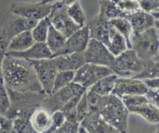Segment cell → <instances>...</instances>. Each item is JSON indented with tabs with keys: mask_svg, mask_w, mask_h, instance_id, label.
Here are the masks:
<instances>
[{
	"mask_svg": "<svg viewBox=\"0 0 159 133\" xmlns=\"http://www.w3.org/2000/svg\"><path fill=\"white\" fill-rule=\"evenodd\" d=\"M2 76L6 89L44 93L34 67L27 59L6 55L2 64Z\"/></svg>",
	"mask_w": 159,
	"mask_h": 133,
	"instance_id": "cell-1",
	"label": "cell"
},
{
	"mask_svg": "<svg viewBox=\"0 0 159 133\" xmlns=\"http://www.w3.org/2000/svg\"><path fill=\"white\" fill-rule=\"evenodd\" d=\"M90 112H97L104 121L120 133H128L130 113L119 97L113 93L101 97L96 107Z\"/></svg>",
	"mask_w": 159,
	"mask_h": 133,
	"instance_id": "cell-2",
	"label": "cell"
},
{
	"mask_svg": "<svg viewBox=\"0 0 159 133\" xmlns=\"http://www.w3.org/2000/svg\"><path fill=\"white\" fill-rule=\"evenodd\" d=\"M9 97V107L5 117L9 120L16 118L30 120L31 115L39 107L47 94L35 92H17L6 89Z\"/></svg>",
	"mask_w": 159,
	"mask_h": 133,
	"instance_id": "cell-3",
	"label": "cell"
},
{
	"mask_svg": "<svg viewBox=\"0 0 159 133\" xmlns=\"http://www.w3.org/2000/svg\"><path fill=\"white\" fill-rule=\"evenodd\" d=\"M131 48L141 60L145 61L159 55V33L153 27L142 33L132 34Z\"/></svg>",
	"mask_w": 159,
	"mask_h": 133,
	"instance_id": "cell-4",
	"label": "cell"
},
{
	"mask_svg": "<svg viewBox=\"0 0 159 133\" xmlns=\"http://www.w3.org/2000/svg\"><path fill=\"white\" fill-rule=\"evenodd\" d=\"M37 22L15 14L9 8L0 10V26L9 41L20 33L31 31Z\"/></svg>",
	"mask_w": 159,
	"mask_h": 133,
	"instance_id": "cell-5",
	"label": "cell"
},
{
	"mask_svg": "<svg viewBox=\"0 0 159 133\" xmlns=\"http://www.w3.org/2000/svg\"><path fill=\"white\" fill-rule=\"evenodd\" d=\"M86 90L78 83L72 82L68 85L47 95L41 101L40 106L51 114L57 111H61L62 107L78 93Z\"/></svg>",
	"mask_w": 159,
	"mask_h": 133,
	"instance_id": "cell-6",
	"label": "cell"
},
{
	"mask_svg": "<svg viewBox=\"0 0 159 133\" xmlns=\"http://www.w3.org/2000/svg\"><path fill=\"white\" fill-rule=\"evenodd\" d=\"M111 74L115 73L108 67L85 62L75 72L73 82L87 90L99 79Z\"/></svg>",
	"mask_w": 159,
	"mask_h": 133,
	"instance_id": "cell-7",
	"label": "cell"
},
{
	"mask_svg": "<svg viewBox=\"0 0 159 133\" xmlns=\"http://www.w3.org/2000/svg\"><path fill=\"white\" fill-rule=\"evenodd\" d=\"M83 54L86 62L108 67L114 73L115 56L104 44L94 39H90Z\"/></svg>",
	"mask_w": 159,
	"mask_h": 133,
	"instance_id": "cell-8",
	"label": "cell"
},
{
	"mask_svg": "<svg viewBox=\"0 0 159 133\" xmlns=\"http://www.w3.org/2000/svg\"><path fill=\"white\" fill-rule=\"evenodd\" d=\"M53 3L43 4L30 2H12L9 9L15 14L28 20H38L48 17L52 9Z\"/></svg>",
	"mask_w": 159,
	"mask_h": 133,
	"instance_id": "cell-9",
	"label": "cell"
},
{
	"mask_svg": "<svg viewBox=\"0 0 159 133\" xmlns=\"http://www.w3.org/2000/svg\"><path fill=\"white\" fill-rule=\"evenodd\" d=\"M48 18L51 24L66 38L81 27L72 21L67 12V7L61 4L59 1L53 3L52 9Z\"/></svg>",
	"mask_w": 159,
	"mask_h": 133,
	"instance_id": "cell-10",
	"label": "cell"
},
{
	"mask_svg": "<svg viewBox=\"0 0 159 133\" xmlns=\"http://www.w3.org/2000/svg\"><path fill=\"white\" fill-rule=\"evenodd\" d=\"M143 66V61L138 58L132 48H128L115 56L114 73L118 76L131 77L140 73Z\"/></svg>",
	"mask_w": 159,
	"mask_h": 133,
	"instance_id": "cell-11",
	"label": "cell"
},
{
	"mask_svg": "<svg viewBox=\"0 0 159 133\" xmlns=\"http://www.w3.org/2000/svg\"><path fill=\"white\" fill-rule=\"evenodd\" d=\"M34 67L37 79L41 86L45 94L49 95L52 93L57 69L51 59L30 61Z\"/></svg>",
	"mask_w": 159,
	"mask_h": 133,
	"instance_id": "cell-12",
	"label": "cell"
},
{
	"mask_svg": "<svg viewBox=\"0 0 159 133\" xmlns=\"http://www.w3.org/2000/svg\"><path fill=\"white\" fill-rule=\"evenodd\" d=\"M90 40L88 25H84L67 37L63 46L53 56L84 52ZM52 56V57H53Z\"/></svg>",
	"mask_w": 159,
	"mask_h": 133,
	"instance_id": "cell-13",
	"label": "cell"
},
{
	"mask_svg": "<svg viewBox=\"0 0 159 133\" xmlns=\"http://www.w3.org/2000/svg\"><path fill=\"white\" fill-rule=\"evenodd\" d=\"M147 90V87L141 79L127 76H118L112 93L121 97L128 95H144Z\"/></svg>",
	"mask_w": 159,
	"mask_h": 133,
	"instance_id": "cell-14",
	"label": "cell"
},
{
	"mask_svg": "<svg viewBox=\"0 0 159 133\" xmlns=\"http://www.w3.org/2000/svg\"><path fill=\"white\" fill-rule=\"evenodd\" d=\"M126 19L131 25L133 34L142 33L153 26L158 29V20H155L151 13L141 9L128 13Z\"/></svg>",
	"mask_w": 159,
	"mask_h": 133,
	"instance_id": "cell-15",
	"label": "cell"
},
{
	"mask_svg": "<svg viewBox=\"0 0 159 133\" xmlns=\"http://www.w3.org/2000/svg\"><path fill=\"white\" fill-rule=\"evenodd\" d=\"M51 60L57 71L75 72L86 62L83 52L53 56Z\"/></svg>",
	"mask_w": 159,
	"mask_h": 133,
	"instance_id": "cell-16",
	"label": "cell"
},
{
	"mask_svg": "<svg viewBox=\"0 0 159 133\" xmlns=\"http://www.w3.org/2000/svg\"><path fill=\"white\" fill-rule=\"evenodd\" d=\"M87 25L89 31L90 39L100 41L107 46L110 36V22L98 14L90 19Z\"/></svg>",
	"mask_w": 159,
	"mask_h": 133,
	"instance_id": "cell-17",
	"label": "cell"
},
{
	"mask_svg": "<svg viewBox=\"0 0 159 133\" xmlns=\"http://www.w3.org/2000/svg\"><path fill=\"white\" fill-rule=\"evenodd\" d=\"M80 126L89 133H120L104 121L96 112H89L88 115L81 121Z\"/></svg>",
	"mask_w": 159,
	"mask_h": 133,
	"instance_id": "cell-18",
	"label": "cell"
},
{
	"mask_svg": "<svg viewBox=\"0 0 159 133\" xmlns=\"http://www.w3.org/2000/svg\"><path fill=\"white\" fill-rule=\"evenodd\" d=\"M6 55L13 57L22 58L29 61L51 59L53 56L52 53L48 48L45 42H35L25 51H19V52L7 51Z\"/></svg>",
	"mask_w": 159,
	"mask_h": 133,
	"instance_id": "cell-19",
	"label": "cell"
},
{
	"mask_svg": "<svg viewBox=\"0 0 159 133\" xmlns=\"http://www.w3.org/2000/svg\"><path fill=\"white\" fill-rule=\"evenodd\" d=\"M30 122L37 132L47 133L51 127V114L40 106L31 115Z\"/></svg>",
	"mask_w": 159,
	"mask_h": 133,
	"instance_id": "cell-20",
	"label": "cell"
},
{
	"mask_svg": "<svg viewBox=\"0 0 159 133\" xmlns=\"http://www.w3.org/2000/svg\"><path fill=\"white\" fill-rule=\"evenodd\" d=\"M35 43L31 31H26L14 36L9 42L7 51H23Z\"/></svg>",
	"mask_w": 159,
	"mask_h": 133,
	"instance_id": "cell-21",
	"label": "cell"
},
{
	"mask_svg": "<svg viewBox=\"0 0 159 133\" xmlns=\"http://www.w3.org/2000/svg\"><path fill=\"white\" fill-rule=\"evenodd\" d=\"M107 47L114 56L119 55L129 48L125 38L120 34L111 25L110 28L109 41Z\"/></svg>",
	"mask_w": 159,
	"mask_h": 133,
	"instance_id": "cell-22",
	"label": "cell"
},
{
	"mask_svg": "<svg viewBox=\"0 0 159 133\" xmlns=\"http://www.w3.org/2000/svg\"><path fill=\"white\" fill-rule=\"evenodd\" d=\"M99 15L105 20L110 21L113 19L120 18V17L126 18L127 13L121 10L118 5L113 2L109 0H100Z\"/></svg>",
	"mask_w": 159,
	"mask_h": 133,
	"instance_id": "cell-23",
	"label": "cell"
},
{
	"mask_svg": "<svg viewBox=\"0 0 159 133\" xmlns=\"http://www.w3.org/2000/svg\"><path fill=\"white\" fill-rule=\"evenodd\" d=\"M131 113L136 114L142 117L148 122L158 125L159 122V109L158 107L151 104L149 101L141 104L134 109Z\"/></svg>",
	"mask_w": 159,
	"mask_h": 133,
	"instance_id": "cell-24",
	"label": "cell"
},
{
	"mask_svg": "<svg viewBox=\"0 0 159 133\" xmlns=\"http://www.w3.org/2000/svg\"><path fill=\"white\" fill-rule=\"evenodd\" d=\"M159 55L154 57L153 59L143 61V66L141 72L138 74L131 76L134 79H143L150 78L159 77Z\"/></svg>",
	"mask_w": 159,
	"mask_h": 133,
	"instance_id": "cell-25",
	"label": "cell"
},
{
	"mask_svg": "<svg viewBox=\"0 0 159 133\" xmlns=\"http://www.w3.org/2000/svg\"><path fill=\"white\" fill-rule=\"evenodd\" d=\"M116 74H111L99 79L87 90H90L99 96H107L113 93L116 78Z\"/></svg>",
	"mask_w": 159,
	"mask_h": 133,
	"instance_id": "cell-26",
	"label": "cell"
},
{
	"mask_svg": "<svg viewBox=\"0 0 159 133\" xmlns=\"http://www.w3.org/2000/svg\"><path fill=\"white\" fill-rule=\"evenodd\" d=\"M65 40H66V37L51 24L46 40H45V44L51 51L53 55L63 46Z\"/></svg>",
	"mask_w": 159,
	"mask_h": 133,
	"instance_id": "cell-27",
	"label": "cell"
},
{
	"mask_svg": "<svg viewBox=\"0 0 159 133\" xmlns=\"http://www.w3.org/2000/svg\"><path fill=\"white\" fill-rule=\"evenodd\" d=\"M109 22H110V24L125 38L128 48H131L130 39H131L132 34H133V30H132V26L130 22L124 17L113 19Z\"/></svg>",
	"mask_w": 159,
	"mask_h": 133,
	"instance_id": "cell-28",
	"label": "cell"
},
{
	"mask_svg": "<svg viewBox=\"0 0 159 133\" xmlns=\"http://www.w3.org/2000/svg\"><path fill=\"white\" fill-rule=\"evenodd\" d=\"M51 23L48 17L38 20L31 29V34L35 42H45Z\"/></svg>",
	"mask_w": 159,
	"mask_h": 133,
	"instance_id": "cell-29",
	"label": "cell"
},
{
	"mask_svg": "<svg viewBox=\"0 0 159 133\" xmlns=\"http://www.w3.org/2000/svg\"><path fill=\"white\" fill-rule=\"evenodd\" d=\"M67 12H68V16L72 20L75 24H77L79 26H83L85 25V15L82 9V6L80 4V2L74 3L71 6L67 7Z\"/></svg>",
	"mask_w": 159,
	"mask_h": 133,
	"instance_id": "cell-30",
	"label": "cell"
},
{
	"mask_svg": "<svg viewBox=\"0 0 159 133\" xmlns=\"http://www.w3.org/2000/svg\"><path fill=\"white\" fill-rule=\"evenodd\" d=\"M74 76L75 71H57L54 78L52 93L72 83Z\"/></svg>",
	"mask_w": 159,
	"mask_h": 133,
	"instance_id": "cell-31",
	"label": "cell"
},
{
	"mask_svg": "<svg viewBox=\"0 0 159 133\" xmlns=\"http://www.w3.org/2000/svg\"><path fill=\"white\" fill-rule=\"evenodd\" d=\"M12 127L16 133H40L31 126L30 120L16 118L12 120Z\"/></svg>",
	"mask_w": 159,
	"mask_h": 133,
	"instance_id": "cell-32",
	"label": "cell"
},
{
	"mask_svg": "<svg viewBox=\"0 0 159 133\" xmlns=\"http://www.w3.org/2000/svg\"><path fill=\"white\" fill-rule=\"evenodd\" d=\"M75 112L76 115H77L78 121H79V123H81V121L89 113V108L88 102H87L86 99V90L82 94V97L79 100V103H78L77 106L75 107Z\"/></svg>",
	"mask_w": 159,
	"mask_h": 133,
	"instance_id": "cell-33",
	"label": "cell"
},
{
	"mask_svg": "<svg viewBox=\"0 0 159 133\" xmlns=\"http://www.w3.org/2000/svg\"><path fill=\"white\" fill-rule=\"evenodd\" d=\"M9 107V97L7 90L3 82L2 78L0 77V114L5 116Z\"/></svg>",
	"mask_w": 159,
	"mask_h": 133,
	"instance_id": "cell-34",
	"label": "cell"
},
{
	"mask_svg": "<svg viewBox=\"0 0 159 133\" xmlns=\"http://www.w3.org/2000/svg\"><path fill=\"white\" fill-rule=\"evenodd\" d=\"M116 4L120 8L121 10L127 14L141 9L139 0H122Z\"/></svg>",
	"mask_w": 159,
	"mask_h": 133,
	"instance_id": "cell-35",
	"label": "cell"
},
{
	"mask_svg": "<svg viewBox=\"0 0 159 133\" xmlns=\"http://www.w3.org/2000/svg\"><path fill=\"white\" fill-rule=\"evenodd\" d=\"M65 121V117L61 111H57L51 114V127L47 133H52L58 129Z\"/></svg>",
	"mask_w": 159,
	"mask_h": 133,
	"instance_id": "cell-36",
	"label": "cell"
},
{
	"mask_svg": "<svg viewBox=\"0 0 159 133\" xmlns=\"http://www.w3.org/2000/svg\"><path fill=\"white\" fill-rule=\"evenodd\" d=\"M141 9L149 13L159 12V0H139Z\"/></svg>",
	"mask_w": 159,
	"mask_h": 133,
	"instance_id": "cell-37",
	"label": "cell"
},
{
	"mask_svg": "<svg viewBox=\"0 0 159 133\" xmlns=\"http://www.w3.org/2000/svg\"><path fill=\"white\" fill-rule=\"evenodd\" d=\"M9 42V41L6 38V36L4 35L1 29V26H0V77L1 78H2V61L6 56V52H7Z\"/></svg>",
	"mask_w": 159,
	"mask_h": 133,
	"instance_id": "cell-38",
	"label": "cell"
},
{
	"mask_svg": "<svg viewBox=\"0 0 159 133\" xmlns=\"http://www.w3.org/2000/svg\"><path fill=\"white\" fill-rule=\"evenodd\" d=\"M80 124L72 123L65 120V122L52 133H78Z\"/></svg>",
	"mask_w": 159,
	"mask_h": 133,
	"instance_id": "cell-39",
	"label": "cell"
},
{
	"mask_svg": "<svg viewBox=\"0 0 159 133\" xmlns=\"http://www.w3.org/2000/svg\"><path fill=\"white\" fill-rule=\"evenodd\" d=\"M158 93L159 90H151L148 89L147 92L144 94L148 101L153 105L158 107Z\"/></svg>",
	"mask_w": 159,
	"mask_h": 133,
	"instance_id": "cell-40",
	"label": "cell"
},
{
	"mask_svg": "<svg viewBox=\"0 0 159 133\" xmlns=\"http://www.w3.org/2000/svg\"><path fill=\"white\" fill-rule=\"evenodd\" d=\"M148 89L151 90H159V78H150V79H143Z\"/></svg>",
	"mask_w": 159,
	"mask_h": 133,
	"instance_id": "cell-41",
	"label": "cell"
},
{
	"mask_svg": "<svg viewBox=\"0 0 159 133\" xmlns=\"http://www.w3.org/2000/svg\"><path fill=\"white\" fill-rule=\"evenodd\" d=\"M12 127V121L0 114V130Z\"/></svg>",
	"mask_w": 159,
	"mask_h": 133,
	"instance_id": "cell-42",
	"label": "cell"
},
{
	"mask_svg": "<svg viewBox=\"0 0 159 133\" xmlns=\"http://www.w3.org/2000/svg\"><path fill=\"white\" fill-rule=\"evenodd\" d=\"M58 1L61 4L63 5V6H66V7H68V6H71V5L74 4V3L79 2V0H58Z\"/></svg>",
	"mask_w": 159,
	"mask_h": 133,
	"instance_id": "cell-43",
	"label": "cell"
},
{
	"mask_svg": "<svg viewBox=\"0 0 159 133\" xmlns=\"http://www.w3.org/2000/svg\"><path fill=\"white\" fill-rule=\"evenodd\" d=\"M57 1L58 0H41L40 2L43 3V4H50V3H54Z\"/></svg>",
	"mask_w": 159,
	"mask_h": 133,
	"instance_id": "cell-44",
	"label": "cell"
},
{
	"mask_svg": "<svg viewBox=\"0 0 159 133\" xmlns=\"http://www.w3.org/2000/svg\"><path fill=\"white\" fill-rule=\"evenodd\" d=\"M78 133H89L86 131V129L85 128H83L82 126H79V130H78Z\"/></svg>",
	"mask_w": 159,
	"mask_h": 133,
	"instance_id": "cell-45",
	"label": "cell"
},
{
	"mask_svg": "<svg viewBox=\"0 0 159 133\" xmlns=\"http://www.w3.org/2000/svg\"><path fill=\"white\" fill-rule=\"evenodd\" d=\"M109 1L113 2H115V3H118V2H119L122 1V0H109Z\"/></svg>",
	"mask_w": 159,
	"mask_h": 133,
	"instance_id": "cell-46",
	"label": "cell"
},
{
	"mask_svg": "<svg viewBox=\"0 0 159 133\" xmlns=\"http://www.w3.org/2000/svg\"><path fill=\"white\" fill-rule=\"evenodd\" d=\"M155 133H158V129H157V130H156V132H155Z\"/></svg>",
	"mask_w": 159,
	"mask_h": 133,
	"instance_id": "cell-47",
	"label": "cell"
}]
</instances>
